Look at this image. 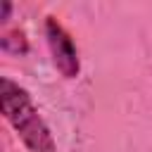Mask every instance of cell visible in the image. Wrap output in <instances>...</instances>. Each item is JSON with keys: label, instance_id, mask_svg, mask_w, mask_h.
Returning a JSON list of instances; mask_svg holds the SVG:
<instances>
[{"label": "cell", "instance_id": "4", "mask_svg": "<svg viewBox=\"0 0 152 152\" xmlns=\"http://www.w3.org/2000/svg\"><path fill=\"white\" fill-rule=\"evenodd\" d=\"M10 12H12V5H10V2H2V17H0V19H2V21H7Z\"/></svg>", "mask_w": 152, "mask_h": 152}, {"label": "cell", "instance_id": "3", "mask_svg": "<svg viewBox=\"0 0 152 152\" xmlns=\"http://www.w3.org/2000/svg\"><path fill=\"white\" fill-rule=\"evenodd\" d=\"M0 48H2L5 52H10V55H24V52L28 50V43H26V36L17 28V31H7V33H2V38H0Z\"/></svg>", "mask_w": 152, "mask_h": 152}, {"label": "cell", "instance_id": "2", "mask_svg": "<svg viewBox=\"0 0 152 152\" xmlns=\"http://www.w3.org/2000/svg\"><path fill=\"white\" fill-rule=\"evenodd\" d=\"M45 38H48V48H50L55 69L64 78H76L81 71L78 50L74 45V38L69 36V31L55 17H48V21H45Z\"/></svg>", "mask_w": 152, "mask_h": 152}, {"label": "cell", "instance_id": "1", "mask_svg": "<svg viewBox=\"0 0 152 152\" xmlns=\"http://www.w3.org/2000/svg\"><path fill=\"white\" fill-rule=\"evenodd\" d=\"M0 109L28 152H55L50 126L38 114L28 90L7 76L0 78Z\"/></svg>", "mask_w": 152, "mask_h": 152}]
</instances>
